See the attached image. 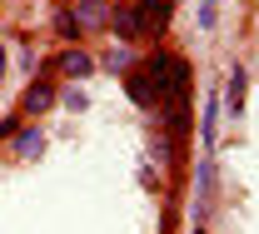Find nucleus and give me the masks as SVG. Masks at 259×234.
Masks as SVG:
<instances>
[{
  "label": "nucleus",
  "instance_id": "5",
  "mask_svg": "<svg viewBox=\"0 0 259 234\" xmlns=\"http://www.w3.org/2000/svg\"><path fill=\"white\" fill-rule=\"evenodd\" d=\"M50 105H55V90H50V80H35L30 90H25V110H30V115H45Z\"/></svg>",
  "mask_w": 259,
  "mask_h": 234
},
{
  "label": "nucleus",
  "instance_id": "3",
  "mask_svg": "<svg viewBox=\"0 0 259 234\" xmlns=\"http://www.w3.org/2000/svg\"><path fill=\"white\" fill-rule=\"evenodd\" d=\"M244 90H249V75H244V65H234V70H229V95H225V110H229V115L244 110Z\"/></svg>",
  "mask_w": 259,
  "mask_h": 234
},
{
  "label": "nucleus",
  "instance_id": "6",
  "mask_svg": "<svg viewBox=\"0 0 259 234\" xmlns=\"http://www.w3.org/2000/svg\"><path fill=\"white\" fill-rule=\"evenodd\" d=\"M125 90H130V100L155 105V85H150V75H145V70H140V75H130V80H125Z\"/></svg>",
  "mask_w": 259,
  "mask_h": 234
},
{
  "label": "nucleus",
  "instance_id": "8",
  "mask_svg": "<svg viewBox=\"0 0 259 234\" xmlns=\"http://www.w3.org/2000/svg\"><path fill=\"white\" fill-rule=\"evenodd\" d=\"M40 145H45V134H40V130L20 134V155H40Z\"/></svg>",
  "mask_w": 259,
  "mask_h": 234
},
{
  "label": "nucleus",
  "instance_id": "9",
  "mask_svg": "<svg viewBox=\"0 0 259 234\" xmlns=\"http://www.w3.org/2000/svg\"><path fill=\"white\" fill-rule=\"evenodd\" d=\"M55 30L70 40V35H80V25H75V15H65V10H60V15H55Z\"/></svg>",
  "mask_w": 259,
  "mask_h": 234
},
{
  "label": "nucleus",
  "instance_id": "10",
  "mask_svg": "<svg viewBox=\"0 0 259 234\" xmlns=\"http://www.w3.org/2000/svg\"><path fill=\"white\" fill-rule=\"evenodd\" d=\"M0 65H5V55H0Z\"/></svg>",
  "mask_w": 259,
  "mask_h": 234
},
{
  "label": "nucleus",
  "instance_id": "1",
  "mask_svg": "<svg viewBox=\"0 0 259 234\" xmlns=\"http://www.w3.org/2000/svg\"><path fill=\"white\" fill-rule=\"evenodd\" d=\"M145 75H150V85H155V100H169L175 90H185V60H180V55H155V60L145 65Z\"/></svg>",
  "mask_w": 259,
  "mask_h": 234
},
{
  "label": "nucleus",
  "instance_id": "4",
  "mask_svg": "<svg viewBox=\"0 0 259 234\" xmlns=\"http://www.w3.org/2000/svg\"><path fill=\"white\" fill-rule=\"evenodd\" d=\"M55 65H60L65 75H70V80H85V75L95 70V60H90L85 50H65V55H60V60H55Z\"/></svg>",
  "mask_w": 259,
  "mask_h": 234
},
{
  "label": "nucleus",
  "instance_id": "7",
  "mask_svg": "<svg viewBox=\"0 0 259 234\" xmlns=\"http://www.w3.org/2000/svg\"><path fill=\"white\" fill-rule=\"evenodd\" d=\"M110 20V10L100 5V0H80V15H75V25H105Z\"/></svg>",
  "mask_w": 259,
  "mask_h": 234
},
{
  "label": "nucleus",
  "instance_id": "2",
  "mask_svg": "<svg viewBox=\"0 0 259 234\" xmlns=\"http://www.w3.org/2000/svg\"><path fill=\"white\" fill-rule=\"evenodd\" d=\"M110 25H115L120 40H135V35L145 30V10H140V5H120V10L110 15Z\"/></svg>",
  "mask_w": 259,
  "mask_h": 234
}]
</instances>
